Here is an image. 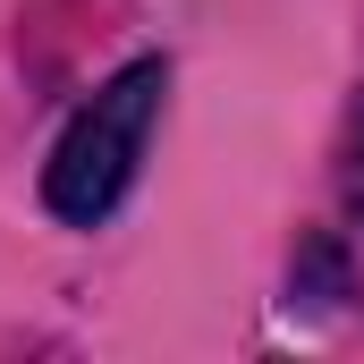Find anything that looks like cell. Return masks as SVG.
Wrapping results in <instances>:
<instances>
[{"mask_svg": "<svg viewBox=\"0 0 364 364\" xmlns=\"http://www.w3.org/2000/svg\"><path fill=\"white\" fill-rule=\"evenodd\" d=\"M339 195H348V212L364 220V85L348 102V136H339Z\"/></svg>", "mask_w": 364, "mask_h": 364, "instance_id": "2", "label": "cell"}, {"mask_svg": "<svg viewBox=\"0 0 364 364\" xmlns=\"http://www.w3.org/2000/svg\"><path fill=\"white\" fill-rule=\"evenodd\" d=\"M161 93H170V68L161 60H127L110 85H93L77 102V119L60 127L51 161H43V203L77 229H102L127 186L144 170V144H153V119H161Z\"/></svg>", "mask_w": 364, "mask_h": 364, "instance_id": "1", "label": "cell"}]
</instances>
